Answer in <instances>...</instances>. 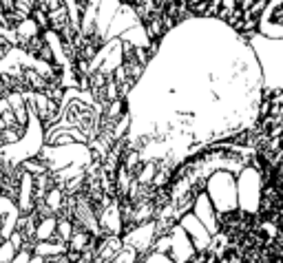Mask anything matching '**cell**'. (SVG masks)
Masks as SVG:
<instances>
[{
	"label": "cell",
	"instance_id": "cell-1",
	"mask_svg": "<svg viewBox=\"0 0 283 263\" xmlns=\"http://www.w3.org/2000/svg\"><path fill=\"white\" fill-rule=\"evenodd\" d=\"M33 9H35V0H13V13H16L20 20L31 18Z\"/></svg>",
	"mask_w": 283,
	"mask_h": 263
}]
</instances>
